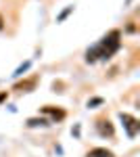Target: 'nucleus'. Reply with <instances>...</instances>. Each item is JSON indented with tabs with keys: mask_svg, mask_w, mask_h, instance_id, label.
<instances>
[{
	"mask_svg": "<svg viewBox=\"0 0 140 157\" xmlns=\"http://www.w3.org/2000/svg\"><path fill=\"white\" fill-rule=\"evenodd\" d=\"M119 38H121V32L119 29H111L94 48H90L86 52V61L88 63H94L96 59H109V57H113L117 50H119V46H121V40Z\"/></svg>",
	"mask_w": 140,
	"mask_h": 157,
	"instance_id": "nucleus-1",
	"label": "nucleus"
},
{
	"mask_svg": "<svg viewBox=\"0 0 140 157\" xmlns=\"http://www.w3.org/2000/svg\"><path fill=\"white\" fill-rule=\"evenodd\" d=\"M121 121H123V128L128 130L130 138H136V134L140 132V124L136 117H132L130 113H121Z\"/></svg>",
	"mask_w": 140,
	"mask_h": 157,
	"instance_id": "nucleus-2",
	"label": "nucleus"
},
{
	"mask_svg": "<svg viewBox=\"0 0 140 157\" xmlns=\"http://www.w3.org/2000/svg\"><path fill=\"white\" fill-rule=\"evenodd\" d=\"M96 130H98L100 136H109V138L115 134V128H113V124L109 120H98L96 121Z\"/></svg>",
	"mask_w": 140,
	"mask_h": 157,
	"instance_id": "nucleus-3",
	"label": "nucleus"
},
{
	"mask_svg": "<svg viewBox=\"0 0 140 157\" xmlns=\"http://www.w3.org/2000/svg\"><path fill=\"white\" fill-rule=\"evenodd\" d=\"M44 115H50L55 121H61V120H65V111L63 109H59V107H50V105H46V107H42L40 109Z\"/></svg>",
	"mask_w": 140,
	"mask_h": 157,
	"instance_id": "nucleus-4",
	"label": "nucleus"
},
{
	"mask_svg": "<svg viewBox=\"0 0 140 157\" xmlns=\"http://www.w3.org/2000/svg\"><path fill=\"white\" fill-rule=\"evenodd\" d=\"M36 84H38V80L36 78H29V80H25V82H19V84L15 86V90H19V92H29V90H34Z\"/></svg>",
	"mask_w": 140,
	"mask_h": 157,
	"instance_id": "nucleus-5",
	"label": "nucleus"
},
{
	"mask_svg": "<svg viewBox=\"0 0 140 157\" xmlns=\"http://www.w3.org/2000/svg\"><path fill=\"white\" fill-rule=\"evenodd\" d=\"M86 157H115V155H113V151H109V149L96 147V149H92V151H90Z\"/></svg>",
	"mask_w": 140,
	"mask_h": 157,
	"instance_id": "nucleus-6",
	"label": "nucleus"
},
{
	"mask_svg": "<svg viewBox=\"0 0 140 157\" xmlns=\"http://www.w3.org/2000/svg\"><path fill=\"white\" fill-rule=\"evenodd\" d=\"M27 126H48V120H38V117H32V120H27Z\"/></svg>",
	"mask_w": 140,
	"mask_h": 157,
	"instance_id": "nucleus-7",
	"label": "nucleus"
},
{
	"mask_svg": "<svg viewBox=\"0 0 140 157\" xmlns=\"http://www.w3.org/2000/svg\"><path fill=\"white\" fill-rule=\"evenodd\" d=\"M29 65H32V63H29V61H27V63H25V65H21V67H19V69H17V71H15V75H23V71H25V69H29Z\"/></svg>",
	"mask_w": 140,
	"mask_h": 157,
	"instance_id": "nucleus-8",
	"label": "nucleus"
},
{
	"mask_svg": "<svg viewBox=\"0 0 140 157\" xmlns=\"http://www.w3.org/2000/svg\"><path fill=\"white\" fill-rule=\"evenodd\" d=\"M71 11H73V6H69L67 11H63V13H61V15H59V21H63V19H65V17H67V15H69Z\"/></svg>",
	"mask_w": 140,
	"mask_h": 157,
	"instance_id": "nucleus-9",
	"label": "nucleus"
},
{
	"mask_svg": "<svg viewBox=\"0 0 140 157\" xmlns=\"http://www.w3.org/2000/svg\"><path fill=\"white\" fill-rule=\"evenodd\" d=\"M103 103V98H92L90 103H88V107H94V105H100Z\"/></svg>",
	"mask_w": 140,
	"mask_h": 157,
	"instance_id": "nucleus-10",
	"label": "nucleus"
},
{
	"mask_svg": "<svg viewBox=\"0 0 140 157\" xmlns=\"http://www.w3.org/2000/svg\"><path fill=\"white\" fill-rule=\"evenodd\" d=\"M2 101H6V92H0V103Z\"/></svg>",
	"mask_w": 140,
	"mask_h": 157,
	"instance_id": "nucleus-11",
	"label": "nucleus"
},
{
	"mask_svg": "<svg viewBox=\"0 0 140 157\" xmlns=\"http://www.w3.org/2000/svg\"><path fill=\"white\" fill-rule=\"evenodd\" d=\"M2 27H4V19L0 17V29H2Z\"/></svg>",
	"mask_w": 140,
	"mask_h": 157,
	"instance_id": "nucleus-12",
	"label": "nucleus"
},
{
	"mask_svg": "<svg viewBox=\"0 0 140 157\" xmlns=\"http://www.w3.org/2000/svg\"><path fill=\"white\" fill-rule=\"evenodd\" d=\"M128 2H132V0H128Z\"/></svg>",
	"mask_w": 140,
	"mask_h": 157,
	"instance_id": "nucleus-13",
	"label": "nucleus"
}]
</instances>
